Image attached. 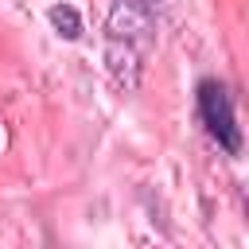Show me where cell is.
I'll list each match as a JSON object with an SVG mask.
<instances>
[{
	"instance_id": "obj_2",
	"label": "cell",
	"mask_w": 249,
	"mask_h": 249,
	"mask_svg": "<svg viewBox=\"0 0 249 249\" xmlns=\"http://www.w3.org/2000/svg\"><path fill=\"white\" fill-rule=\"evenodd\" d=\"M195 101H198V121H202L206 132L218 140V148H226L230 156H237V152H241V124H237L230 89H226L218 78H202Z\"/></svg>"
},
{
	"instance_id": "obj_4",
	"label": "cell",
	"mask_w": 249,
	"mask_h": 249,
	"mask_svg": "<svg viewBox=\"0 0 249 249\" xmlns=\"http://www.w3.org/2000/svg\"><path fill=\"white\" fill-rule=\"evenodd\" d=\"M144 4H148V8H152V4H160V0H144Z\"/></svg>"
},
{
	"instance_id": "obj_1",
	"label": "cell",
	"mask_w": 249,
	"mask_h": 249,
	"mask_svg": "<svg viewBox=\"0 0 249 249\" xmlns=\"http://www.w3.org/2000/svg\"><path fill=\"white\" fill-rule=\"evenodd\" d=\"M156 43V19L144 0H113L105 16V66L121 89H136Z\"/></svg>"
},
{
	"instance_id": "obj_3",
	"label": "cell",
	"mask_w": 249,
	"mask_h": 249,
	"mask_svg": "<svg viewBox=\"0 0 249 249\" xmlns=\"http://www.w3.org/2000/svg\"><path fill=\"white\" fill-rule=\"evenodd\" d=\"M47 19H51V27H54L62 39H78V35H82V16H78L74 4H54V8L47 12Z\"/></svg>"
}]
</instances>
